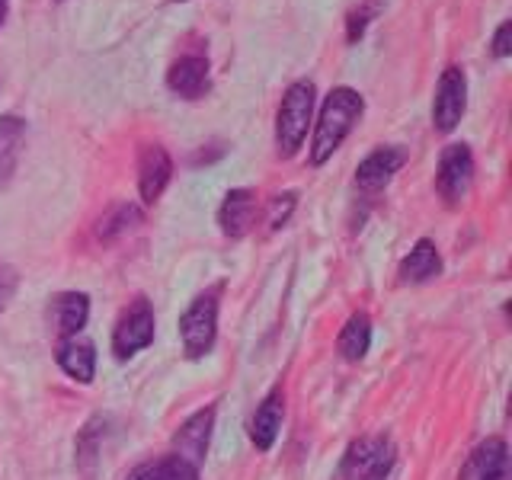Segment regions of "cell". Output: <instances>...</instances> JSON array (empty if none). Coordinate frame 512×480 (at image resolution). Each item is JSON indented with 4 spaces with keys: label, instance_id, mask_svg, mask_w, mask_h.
Returning a JSON list of instances; mask_svg holds the SVG:
<instances>
[{
    "label": "cell",
    "instance_id": "1",
    "mask_svg": "<svg viewBox=\"0 0 512 480\" xmlns=\"http://www.w3.org/2000/svg\"><path fill=\"white\" fill-rule=\"evenodd\" d=\"M362 112H365V100L359 90L333 87L327 93L324 106H320L317 125H314V138H311V164L314 167H324L327 160L340 151V144L349 138L352 128H356Z\"/></svg>",
    "mask_w": 512,
    "mask_h": 480
},
{
    "label": "cell",
    "instance_id": "2",
    "mask_svg": "<svg viewBox=\"0 0 512 480\" xmlns=\"http://www.w3.org/2000/svg\"><path fill=\"white\" fill-rule=\"evenodd\" d=\"M314 96L317 87L314 80L301 77L295 84H288V90L282 93V103L276 112V151L279 157H295L298 148L308 138V125L314 116Z\"/></svg>",
    "mask_w": 512,
    "mask_h": 480
},
{
    "label": "cell",
    "instance_id": "3",
    "mask_svg": "<svg viewBox=\"0 0 512 480\" xmlns=\"http://www.w3.org/2000/svg\"><path fill=\"white\" fill-rule=\"evenodd\" d=\"M397 464V445L391 436L352 439L340 461L343 480H388Z\"/></svg>",
    "mask_w": 512,
    "mask_h": 480
},
{
    "label": "cell",
    "instance_id": "4",
    "mask_svg": "<svg viewBox=\"0 0 512 480\" xmlns=\"http://www.w3.org/2000/svg\"><path fill=\"white\" fill-rule=\"evenodd\" d=\"M218 298L221 285L208 288V292L192 298V304L180 317V340L186 359H202L215 349L218 340Z\"/></svg>",
    "mask_w": 512,
    "mask_h": 480
},
{
    "label": "cell",
    "instance_id": "5",
    "mask_svg": "<svg viewBox=\"0 0 512 480\" xmlns=\"http://www.w3.org/2000/svg\"><path fill=\"white\" fill-rule=\"evenodd\" d=\"M154 330H157V320H154L151 301L138 295L122 311L116 330H112V352H116V359L125 362V359H132L135 352L148 349L154 343Z\"/></svg>",
    "mask_w": 512,
    "mask_h": 480
},
{
    "label": "cell",
    "instance_id": "6",
    "mask_svg": "<svg viewBox=\"0 0 512 480\" xmlns=\"http://www.w3.org/2000/svg\"><path fill=\"white\" fill-rule=\"evenodd\" d=\"M464 109H468V74L458 64H448L436 84V100H432V128L442 135L455 132Z\"/></svg>",
    "mask_w": 512,
    "mask_h": 480
},
{
    "label": "cell",
    "instance_id": "7",
    "mask_svg": "<svg viewBox=\"0 0 512 480\" xmlns=\"http://www.w3.org/2000/svg\"><path fill=\"white\" fill-rule=\"evenodd\" d=\"M474 183V154L464 141L448 144L439 157L436 170V189L445 199V205H461V199L468 196V189Z\"/></svg>",
    "mask_w": 512,
    "mask_h": 480
},
{
    "label": "cell",
    "instance_id": "8",
    "mask_svg": "<svg viewBox=\"0 0 512 480\" xmlns=\"http://www.w3.org/2000/svg\"><path fill=\"white\" fill-rule=\"evenodd\" d=\"M173 176V160L160 144H144L138 154V192L144 205H154Z\"/></svg>",
    "mask_w": 512,
    "mask_h": 480
},
{
    "label": "cell",
    "instance_id": "9",
    "mask_svg": "<svg viewBox=\"0 0 512 480\" xmlns=\"http://www.w3.org/2000/svg\"><path fill=\"white\" fill-rule=\"evenodd\" d=\"M212 426H215V407L196 410L180 429H176V436H173V455H180V458L192 461L199 468V464L205 461L208 442H212Z\"/></svg>",
    "mask_w": 512,
    "mask_h": 480
},
{
    "label": "cell",
    "instance_id": "10",
    "mask_svg": "<svg viewBox=\"0 0 512 480\" xmlns=\"http://www.w3.org/2000/svg\"><path fill=\"white\" fill-rule=\"evenodd\" d=\"M404 164H407V151L400 148V144H384V148L372 151L359 164L356 186L365 189V192H378V189H384L394 180V173Z\"/></svg>",
    "mask_w": 512,
    "mask_h": 480
},
{
    "label": "cell",
    "instance_id": "11",
    "mask_svg": "<svg viewBox=\"0 0 512 480\" xmlns=\"http://www.w3.org/2000/svg\"><path fill=\"white\" fill-rule=\"evenodd\" d=\"M218 224L224 237H231V240L247 237L256 224V192L247 186L231 189L218 208Z\"/></svg>",
    "mask_w": 512,
    "mask_h": 480
},
{
    "label": "cell",
    "instance_id": "12",
    "mask_svg": "<svg viewBox=\"0 0 512 480\" xmlns=\"http://www.w3.org/2000/svg\"><path fill=\"white\" fill-rule=\"evenodd\" d=\"M167 90L183 100H202L208 93V58L199 52L176 58L167 71Z\"/></svg>",
    "mask_w": 512,
    "mask_h": 480
},
{
    "label": "cell",
    "instance_id": "13",
    "mask_svg": "<svg viewBox=\"0 0 512 480\" xmlns=\"http://www.w3.org/2000/svg\"><path fill=\"white\" fill-rule=\"evenodd\" d=\"M282 416H285V391H282V384H276V388L263 397V404L256 407L250 420V442L260 448V452H269V448L276 445Z\"/></svg>",
    "mask_w": 512,
    "mask_h": 480
},
{
    "label": "cell",
    "instance_id": "14",
    "mask_svg": "<svg viewBox=\"0 0 512 480\" xmlns=\"http://www.w3.org/2000/svg\"><path fill=\"white\" fill-rule=\"evenodd\" d=\"M48 320H52V327L61 340L80 336V330H84L90 320V298L84 292H58L52 304H48Z\"/></svg>",
    "mask_w": 512,
    "mask_h": 480
},
{
    "label": "cell",
    "instance_id": "15",
    "mask_svg": "<svg viewBox=\"0 0 512 480\" xmlns=\"http://www.w3.org/2000/svg\"><path fill=\"white\" fill-rule=\"evenodd\" d=\"M55 362L68 378L90 384L96 378V346L84 336H68V340H58L55 349Z\"/></svg>",
    "mask_w": 512,
    "mask_h": 480
},
{
    "label": "cell",
    "instance_id": "16",
    "mask_svg": "<svg viewBox=\"0 0 512 480\" xmlns=\"http://www.w3.org/2000/svg\"><path fill=\"white\" fill-rule=\"evenodd\" d=\"M468 480H509V448L506 439L490 436L474 448V455L464 468Z\"/></svg>",
    "mask_w": 512,
    "mask_h": 480
},
{
    "label": "cell",
    "instance_id": "17",
    "mask_svg": "<svg viewBox=\"0 0 512 480\" xmlns=\"http://www.w3.org/2000/svg\"><path fill=\"white\" fill-rule=\"evenodd\" d=\"M397 276L404 285H420V282H429L442 276V256H439V247L432 244L429 237H420L413 244V250L400 260V269Z\"/></svg>",
    "mask_w": 512,
    "mask_h": 480
},
{
    "label": "cell",
    "instance_id": "18",
    "mask_svg": "<svg viewBox=\"0 0 512 480\" xmlns=\"http://www.w3.org/2000/svg\"><path fill=\"white\" fill-rule=\"evenodd\" d=\"M26 144V122L20 116H0V186H7L16 173Z\"/></svg>",
    "mask_w": 512,
    "mask_h": 480
},
{
    "label": "cell",
    "instance_id": "19",
    "mask_svg": "<svg viewBox=\"0 0 512 480\" xmlns=\"http://www.w3.org/2000/svg\"><path fill=\"white\" fill-rule=\"evenodd\" d=\"M336 349H340L346 362H362L368 356V349H372V320H368L365 311L349 314L340 336H336Z\"/></svg>",
    "mask_w": 512,
    "mask_h": 480
},
{
    "label": "cell",
    "instance_id": "20",
    "mask_svg": "<svg viewBox=\"0 0 512 480\" xmlns=\"http://www.w3.org/2000/svg\"><path fill=\"white\" fill-rule=\"evenodd\" d=\"M125 480H199V468L180 455H167L148 464H138Z\"/></svg>",
    "mask_w": 512,
    "mask_h": 480
},
{
    "label": "cell",
    "instance_id": "21",
    "mask_svg": "<svg viewBox=\"0 0 512 480\" xmlns=\"http://www.w3.org/2000/svg\"><path fill=\"white\" fill-rule=\"evenodd\" d=\"M141 221H144V212L135 202H119V205H112L109 212L100 218V224H96V237H100V240L125 237L128 231H135Z\"/></svg>",
    "mask_w": 512,
    "mask_h": 480
},
{
    "label": "cell",
    "instance_id": "22",
    "mask_svg": "<svg viewBox=\"0 0 512 480\" xmlns=\"http://www.w3.org/2000/svg\"><path fill=\"white\" fill-rule=\"evenodd\" d=\"M375 13H378V0H365L362 7H356V10L346 16V39L352 45H356L365 36V29H368V23H372Z\"/></svg>",
    "mask_w": 512,
    "mask_h": 480
},
{
    "label": "cell",
    "instance_id": "23",
    "mask_svg": "<svg viewBox=\"0 0 512 480\" xmlns=\"http://www.w3.org/2000/svg\"><path fill=\"white\" fill-rule=\"evenodd\" d=\"M295 202H298L295 192H282V196L272 199V205H269V231H279V228H285L288 215L295 212Z\"/></svg>",
    "mask_w": 512,
    "mask_h": 480
},
{
    "label": "cell",
    "instance_id": "24",
    "mask_svg": "<svg viewBox=\"0 0 512 480\" xmlns=\"http://www.w3.org/2000/svg\"><path fill=\"white\" fill-rule=\"evenodd\" d=\"M16 288H20V272H16L13 266H7V263H0V314L10 308Z\"/></svg>",
    "mask_w": 512,
    "mask_h": 480
},
{
    "label": "cell",
    "instance_id": "25",
    "mask_svg": "<svg viewBox=\"0 0 512 480\" xmlns=\"http://www.w3.org/2000/svg\"><path fill=\"white\" fill-rule=\"evenodd\" d=\"M509 32H512V23L509 20H503L500 23V29L493 32V45H490V52H493V58H509V52H512V45H509Z\"/></svg>",
    "mask_w": 512,
    "mask_h": 480
},
{
    "label": "cell",
    "instance_id": "26",
    "mask_svg": "<svg viewBox=\"0 0 512 480\" xmlns=\"http://www.w3.org/2000/svg\"><path fill=\"white\" fill-rule=\"evenodd\" d=\"M4 20H7V0H0V26H4Z\"/></svg>",
    "mask_w": 512,
    "mask_h": 480
},
{
    "label": "cell",
    "instance_id": "27",
    "mask_svg": "<svg viewBox=\"0 0 512 480\" xmlns=\"http://www.w3.org/2000/svg\"><path fill=\"white\" fill-rule=\"evenodd\" d=\"M173 4H186V0H173Z\"/></svg>",
    "mask_w": 512,
    "mask_h": 480
}]
</instances>
